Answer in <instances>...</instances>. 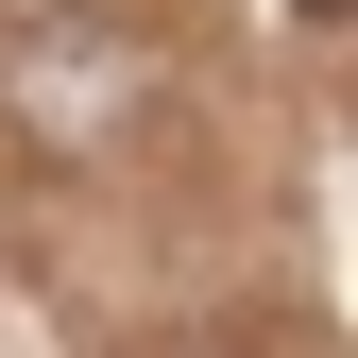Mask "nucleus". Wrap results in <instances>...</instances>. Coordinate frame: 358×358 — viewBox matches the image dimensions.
Listing matches in <instances>:
<instances>
[{
	"label": "nucleus",
	"instance_id": "1",
	"mask_svg": "<svg viewBox=\"0 0 358 358\" xmlns=\"http://www.w3.org/2000/svg\"><path fill=\"white\" fill-rule=\"evenodd\" d=\"M290 17H324V0H290Z\"/></svg>",
	"mask_w": 358,
	"mask_h": 358
}]
</instances>
